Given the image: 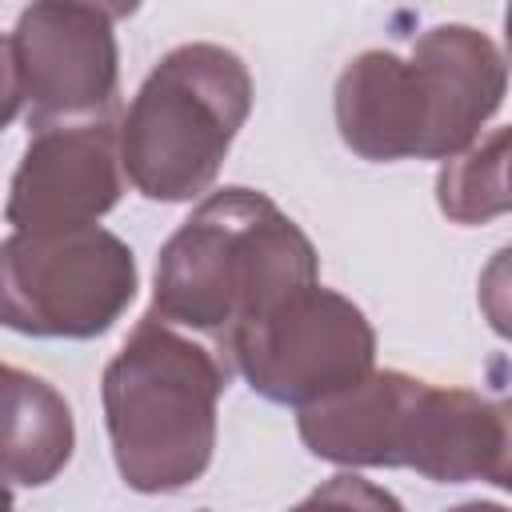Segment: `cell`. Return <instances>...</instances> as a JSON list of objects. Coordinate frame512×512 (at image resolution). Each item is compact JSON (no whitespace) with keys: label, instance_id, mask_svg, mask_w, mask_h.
I'll return each mask as SVG.
<instances>
[{"label":"cell","instance_id":"obj_1","mask_svg":"<svg viewBox=\"0 0 512 512\" xmlns=\"http://www.w3.org/2000/svg\"><path fill=\"white\" fill-rule=\"evenodd\" d=\"M508 68L500 44L472 24H436L408 56L368 48L332 92L336 132L360 160H448L500 112Z\"/></svg>","mask_w":512,"mask_h":512},{"label":"cell","instance_id":"obj_2","mask_svg":"<svg viewBox=\"0 0 512 512\" xmlns=\"http://www.w3.org/2000/svg\"><path fill=\"white\" fill-rule=\"evenodd\" d=\"M312 280L320 260L304 228L256 188H220L160 248L148 312L224 356L244 320Z\"/></svg>","mask_w":512,"mask_h":512},{"label":"cell","instance_id":"obj_3","mask_svg":"<svg viewBox=\"0 0 512 512\" xmlns=\"http://www.w3.org/2000/svg\"><path fill=\"white\" fill-rule=\"evenodd\" d=\"M228 372L208 340L152 312L128 332L100 380L112 460L128 488L180 492L204 476Z\"/></svg>","mask_w":512,"mask_h":512},{"label":"cell","instance_id":"obj_4","mask_svg":"<svg viewBox=\"0 0 512 512\" xmlns=\"http://www.w3.org/2000/svg\"><path fill=\"white\" fill-rule=\"evenodd\" d=\"M248 112V64L224 44H180L148 72L116 128L120 168L148 200H196L220 176Z\"/></svg>","mask_w":512,"mask_h":512},{"label":"cell","instance_id":"obj_5","mask_svg":"<svg viewBox=\"0 0 512 512\" xmlns=\"http://www.w3.org/2000/svg\"><path fill=\"white\" fill-rule=\"evenodd\" d=\"M136 296L132 248L100 224L12 232L0 240V328L44 340H92Z\"/></svg>","mask_w":512,"mask_h":512},{"label":"cell","instance_id":"obj_6","mask_svg":"<svg viewBox=\"0 0 512 512\" xmlns=\"http://www.w3.org/2000/svg\"><path fill=\"white\" fill-rule=\"evenodd\" d=\"M224 364L256 396L304 408L376 368V332L348 296L312 280L244 320L224 344Z\"/></svg>","mask_w":512,"mask_h":512},{"label":"cell","instance_id":"obj_7","mask_svg":"<svg viewBox=\"0 0 512 512\" xmlns=\"http://www.w3.org/2000/svg\"><path fill=\"white\" fill-rule=\"evenodd\" d=\"M8 44L32 128L108 116L116 104L120 48L104 12L80 0H32Z\"/></svg>","mask_w":512,"mask_h":512},{"label":"cell","instance_id":"obj_8","mask_svg":"<svg viewBox=\"0 0 512 512\" xmlns=\"http://www.w3.org/2000/svg\"><path fill=\"white\" fill-rule=\"evenodd\" d=\"M124 192L120 136L108 116L32 128L8 188L4 216L20 232L96 224Z\"/></svg>","mask_w":512,"mask_h":512},{"label":"cell","instance_id":"obj_9","mask_svg":"<svg viewBox=\"0 0 512 512\" xmlns=\"http://www.w3.org/2000/svg\"><path fill=\"white\" fill-rule=\"evenodd\" d=\"M396 468H412L432 484H508L512 424L508 404L472 388H440L416 380Z\"/></svg>","mask_w":512,"mask_h":512},{"label":"cell","instance_id":"obj_10","mask_svg":"<svg viewBox=\"0 0 512 512\" xmlns=\"http://www.w3.org/2000/svg\"><path fill=\"white\" fill-rule=\"evenodd\" d=\"M72 448L68 400L48 380L0 360V480L40 488L64 472Z\"/></svg>","mask_w":512,"mask_h":512},{"label":"cell","instance_id":"obj_11","mask_svg":"<svg viewBox=\"0 0 512 512\" xmlns=\"http://www.w3.org/2000/svg\"><path fill=\"white\" fill-rule=\"evenodd\" d=\"M508 128L476 136L464 152L448 156L436 176V204L456 224H488L508 212Z\"/></svg>","mask_w":512,"mask_h":512},{"label":"cell","instance_id":"obj_12","mask_svg":"<svg viewBox=\"0 0 512 512\" xmlns=\"http://www.w3.org/2000/svg\"><path fill=\"white\" fill-rule=\"evenodd\" d=\"M20 84H16V64H12V44L0 36V132L16 120L20 112Z\"/></svg>","mask_w":512,"mask_h":512},{"label":"cell","instance_id":"obj_13","mask_svg":"<svg viewBox=\"0 0 512 512\" xmlns=\"http://www.w3.org/2000/svg\"><path fill=\"white\" fill-rule=\"evenodd\" d=\"M80 4H88V8L104 12L108 20H128V16L140 8V0H80Z\"/></svg>","mask_w":512,"mask_h":512},{"label":"cell","instance_id":"obj_14","mask_svg":"<svg viewBox=\"0 0 512 512\" xmlns=\"http://www.w3.org/2000/svg\"><path fill=\"white\" fill-rule=\"evenodd\" d=\"M8 504H12V492H8V484L0 480V508H8Z\"/></svg>","mask_w":512,"mask_h":512}]
</instances>
